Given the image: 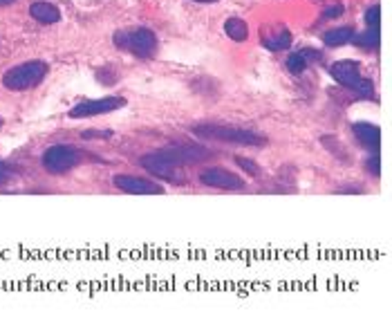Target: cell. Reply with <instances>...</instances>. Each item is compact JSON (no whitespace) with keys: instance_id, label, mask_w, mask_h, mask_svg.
<instances>
[{"instance_id":"1","label":"cell","mask_w":392,"mask_h":334,"mask_svg":"<svg viewBox=\"0 0 392 334\" xmlns=\"http://www.w3.org/2000/svg\"><path fill=\"white\" fill-rule=\"evenodd\" d=\"M193 132L197 137L224 141V144H233V146H262L265 144L262 135L244 130V128H233V126H213V123H204V126H193Z\"/></svg>"},{"instance_id":"2","label":"cell","mask_w":392,"mask_h":334,"mask_svg":"<svg viewBox=\"0 0 392 334\" xmlns=\"http://www.w3.org/2000/svg\"><path fill=\"white\" fill-rule=\"evenodd\" d=\"M45 74H47V65L43 61H27V63L16 65L12 70H7L3 76V83L7 90L23 92L41 83L45 79Z\"/></svg>"},{"instance_id":"3","label":"cell","mask_w":392,"mask_h":334,"mask_svg":"<svg viewBox=\"0 0 392 334\" xmlns=\"http://www.w3.org/2000/svg\"><path fill=\"white\" fill-rule=\"evenodd\" d=\"M114 43L139 56V59H152L157 52V36L150 30H143V27H137L132 32H119L114 36Z\"/></svg>"},{"instance_id":"4","label":"cell","mask_w":392,"mask_h":334,"mask_svg":"<svg viewBox=\"0 0 392 334\" xmlns=\"http://www.w3.org/2000/svg\"><path fill=\"white\" fill-rule=\"evenodd\" d=\"M141 166L148 170L150 175L155 177H161V179H168V182L173 184H184V173L179 170V166L175 161H170L161 150H155V152H148V155L141 157Z\"/></svg>"},{"instance_id":"5","label":"cell","mask_w":392,"mask_h":334,"mask_svg":"<svg viewBox=\"0 0 392 334\" xmlns=\"http://www.w3.org/2000/svg\"><path fill=\"white\" fill-rule=\"evenodd\" d=\"M79 161H81V152L72 146H52L43 152V166L47 173L54 175L68 173Z\"/></svg>"},{"instance_id":"6","label":"cell","mask_w":392,"mask_h":334,"mask_svg":"<svg viewBox=\"0 0 392 334\" xmlns=\"http://www.w3.org/2000/svg\"><path fill=\"white\" fill-rule=\"evenodd\" d=\"M126 106V99L121 97H106V99H94V101H83L79 106L70 110V117L81 119V117H94V114H106L112 110H119Z\"/></svg>"},{"instance_id":"7","label":"cell","mask_w":392,"mask_h":334,"mask_svg":"<svg viewBox=\"0 0 392 334\" xmlns=\"http://www.w3.org/2000/svg\"><path fill=\"white\" fill-rule=\"evenodd\" d=\"M114 186L126 191V193H132V195H159V193H164V186L155 184L152 179H143V177H135V175H117L114 177Z\"/></svg>"},{"instance_id":"8","label":"cell","mask_w":392,"mask_h":334,"mask_svg":"<svg viewBox=\"0 0 392 334\" xmlns=\"http://www.w3.org/2000/svg\"><path fill=\"white\" fill-rule=\"evenodd\" d=\"M164 155L175 161V164H195V161H202L211 157V150L204 146H168L161 150Z\"/></svg>"},{"instance_id":"9","label":"cell","mask_w":392,"mask_h":334,"mask_svg":"<svg viewBox=\"0 0 392 334\" xmlns=\"http://www.w3.org/2000/svg\"><path fill=\"white\" fill-rule=\"evenodd\" d=\"M199 182L206 186H215V188H242L244 179H240L238 175H233L231 170L224 168H206L199 175Z\"/></svg>"},{"instance_id":"10","label":"cell","mask_w":392,"mask_h":334,"mask_svg":"<svg viewBox=\"0 0 392 334\" xmlns=\"http://www.w3.org/2000/svg\"><path fill=\"white\" fill-rule=\"evenodd\" d=\"M330 74L341 85H348V88H350V85H355L361 79V68H359V63H355V61H339V63H334L330 68Z\"/></svg>"},{"instance_id":"11","label":"cell","mask_w":392,"mask_h":334,"mask_svg":"<svg viewBox=\"0 0 392 334\" xmlns=\"http://www.w3.org/2000/svg\"><path fill=\"white\" fill-rule=\"evenodd\" d=\"M352 130H355V135L359 137V141L366 148L370 150H379V141H381V132L377 126H372V123H366V121H357L355 126H352Z\"/></svg>"},{"instance_id":"12","label":"cell","mask_w":392,"mask_h":334,"mask_svg":"<svg viewBox=\"0 0 392 334\" xmlns=\"http://www.w3.org/2000/svg\"><path fill=\"white\" fill-rule=\"evenodd\" d=\"M30 14H32L34 21L43 23V25H52L61 18V12L50 3H34L30 7Z\"/></svg>"},{"instance_id":"13","label":"cell","mask_w":392,"mask_h":334,"mask_svg":"<svg viewBox=\"0 0 392 334\" xmlns=\"http://www.w3.org/2000/svg\"><path fill=\"white\" fill-rule=\"evenodd\" d=\"M355 30L352 27H339V30H330L328 34L323 36V43L328 47H339V45H346L350 41H355Z\"/></svg>"},{"instance_id":"14","label":"cell","mask_w":392,"mask_h":334,"mask_svg":"<svg viewBox=\"0 0 392 334\" xmlns=\"http://www.w3.org/2000/svg\"><path fill=\"white\" fill-rule=\"evenodd\" d=\"M224 32H226V36L231 38V41H235V43H242L244 38L249 36L247 23L240 21V18H229V21L224 23Z\"/></svg>"},{"instance_id":"15","label":"cell","mask_w":392,"mask_h":334,"mask_svg":"<svg viewBox=\"0 0 392 334\" xmlns=\"http://www.w3.org/2000/svg\"><path fill=\"white\" fill-rule=\"evenodd\" d=\"M292 45V34L289 30H280L278 34H274V36H267L265 38V47H269V50H287V47Z\"/></svg>"},{"instance_id":"16","label":"cell","mask_w":392,"mask_h":334,"mask_svg":"<svg viewBox=\"0 0 392 334\" xmlns=\"http://www.w3.org/2000/svg\"><path fill=\"white\" fill-rule=\"evenodd\" d=\"M355 41L361 47H368V50H372V47H379V27H370L368 32L355 36Z\"/></svg>"},{"instance_id":"17","label":"cell","mask_w":392,"mask_h":334,"mask_svg":"<svg viewBox=\"0 0 392 334\" xmlns=\"http://www.w3.org/2000/svg\"><path fill=\"white\" fill-rule=\"evenodd\" d=\"M305 68H308V61H305V56L301 52H296L287 59V70L292 74H301V72H305Z\"/></svg>"},{"instance_id":"18","label":"cell","mask_w":392,"mask_h":334,"mask_svg":"<svg viewBox=\"0 0 392 334\" xmlns=\"http://www.w3.org/2000/svg\"><path fill=\"white\" fill-rule=\"evenodd\" d=\"M352 90H355V94L359 99H372L375 97V92H372V83L370 81H363V79H359L355 85H350Z\"/></svg>"},{"instance_id":"19","label":"cell","mask_w":392,"mask_h":334,"mask_svg":"<svg viewBox=\"0 0 392 334\" xmlns=\"http://www.w3.org/2000/svg\"><path fill=\"white\" fill-rule=\"evenodd\" d=\"M379 16H381L379 5H372L368 12H366V23H368V27H379Z\"/></svg>"},{"instance_id":"20","label":"cell","mask_w":392,"mask_h":334,"mask_svg":"<svg viewBox=\"0 0 392 334\" xmlns=\"http://www.w3.org/2000/svg\"><path fill=\"white\" fill-rule=\"evenodd\" d=\"M238 161V164H240L244 170H247V173H251V175H258V173H260V168H258L256 164H253V161L251 159H244V157H238L235 159Z\"/></svg>"},{"instance_id":"21","label":"cell","mask_w":392,"mask_h":334,"mask_svg":"<svg viewBox=\"0 0 392 334\" xmlns=\"http://www.w3.org/2000/svg\"><path fill=\"white\" fill-rule=\"evenodd\" d=\"M339 16H343V5H334V7H328L323 12V18L325 21H332V18H339Z\"/></svg>"},{"instance_id":"22","label":"cell","mask_w":392,"mask_h":334,"mask_svg":"<svg viewBox=\"0 0 392 334\" xmlns=\"http://www.w3.org/2000/svg\"><path fill=\"white\" fill-rule=\"evenodd\" d=\"M368 168H370V173H372V175H379V170H381V166H379V157H370V159H368Z\"/></svg>"},{"instance_id":"23","label":"cell","mask_w":392,"mask_h":334,"mask_svg":"<svg viewBox=\"0 0 392 334\" xmlns=\"http://www.w3.org/2000/svg\"><path fill=\"white\" fill-rule=\"evenodd\" d=\"M7 179H9V168L5 161H0V184H5Z\"/></svg>"},{"instance_id":"24","label":"cell","mask_w":392,"mask_h":334,"mask_svg":"<svg viewBox=\"0 0 392 334\" xmlns=\"http://www.w3.org/2000/svg\"><path fill=\"white\" fill-rule=\"evenodd\" d=\"M193 3H217V0H193Z\"/></svg>"},{"instance_id":"25","label":"cell","mask_w":392,"mask_h":334,"mask_svg":"<svg viewBox=\"0 0 392 334\" xmlns=\"http://www.w3.org/2000/svg\"><path fill=\"white\" fill-rule=\"evenodd\" d=\"M14 0H0V5H12Z\"/></svg>"}]
</instances>
